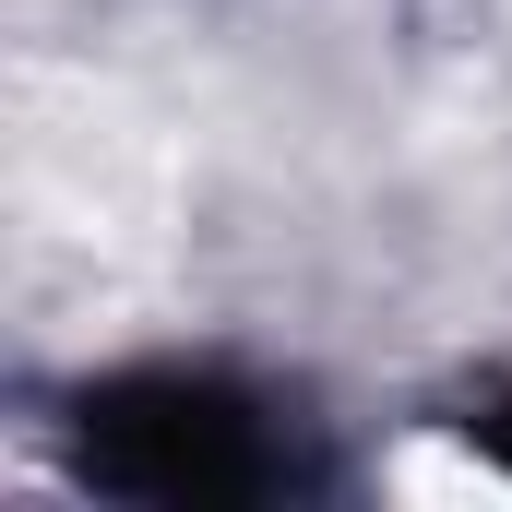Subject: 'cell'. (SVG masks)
<instances>
[{
	"instance_id": "cell-1",
	"label": "cell",
	"mask_w": 512,
	"mask_h": 512,
	"mask_svg": "<svg viewBox=\"0 0 512 512\" xmlns=\"http://www.w3.org/2000/svg\"><path fill=\"white\" fill-rule=\"evenodd\" d=\"M72 453L96 489L155 512H215V501H262L286 477L274 453V417H262L239 382L215 370H131V382H96L72 405Z\"/></svg>"
},
{
	"instance_id": "cell-2",
	"label": "cell",
	"mask_w": 512,
	"mask_h": 512,
	"mask_svg": "<svg viewBox=\"0 0 512 512\" xmlns=\"http://www.w3.org/2000/svg\"><path fill=\"white\" fill-rule=\"evenodd\" d=\"M465 429H477V441H489V453H501V477H512V393H489V405H477V417H465Z\"/></svg>"
}]
</instances>
